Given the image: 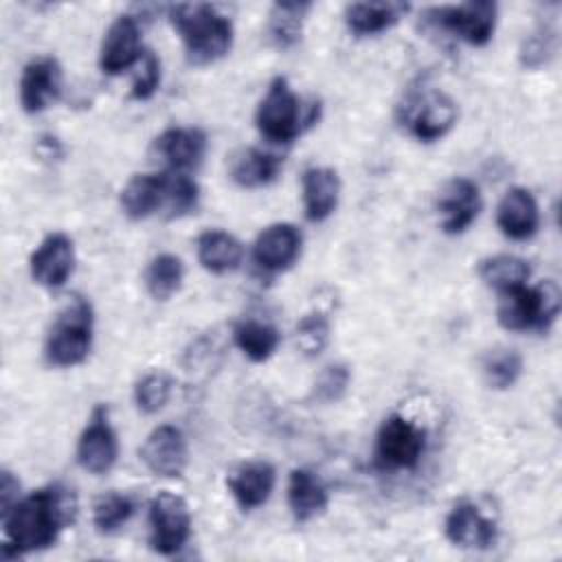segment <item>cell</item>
<instances>
[{
    "instance_id": "2e32d148",
    "label": "cell",
    "mask_w": 562,
    "mask_h": 562,
    "mask_svg": "<svg viewBox=\"0 0 562 562\" xmlns=\"http://www.w3.org/2000/svg\"><path fill=\"white\" fill-rule=\"evenodd\" d=\"M61 94V66L55 57L29 61L20 77V103L29 114L46 110Z\"/></svg>"
},
{
    "instance_id": "4fadbf2b",
    "label": "cell",
    "mask_w": 562,
    "mask_h": 562,
    "mask_svg": "<svg viewBox=\"0 0 562 562\" xmlns=\"http://www.w3.org/2000/svg\"><path fill=\"white\" fill-rule=\"evenodd\" d=\"M437 211L441 215V228L448 235L465 233L481 211L479 184L470 178L448 180L437 198Z\"/></svg>"
},
{
    "instance_id": "f546056e",
    "label": "cell",
    "mask_w": 562,
    "mask_h": 562,
    "mask_svg": "<svg viewBox=\"0 0 562 562\" xmlns=\"http://www.w3.org/2000/svg\"><path fill=\"white\" fill-rule=\"evenodd\" d=\"M182 277H184V268L180 257L171 252H162L149 261L145 272V285L156 301H167L180 290Z\"/></svg>"
},
{
    "instance_id": "f1b7e54d",
    "label": "cell",
    "mask_w": 562,
    "mask_h": 562,
    "mask_svg": "<svg viewBox=\"0 0 562 562\" xmlns=\"http://www.w3.org/2000/svg\"><path fill=\"white\" fill-rule=\"evenodd\" d=\"M233 340L248 360L266 362L279 347V331L268 323L246 318L235 323Z\"/></svg>"
},
{
    "instance_id": "f35d334b",
    "label": "cell",
    "mask_w": 562,
    "mask_h": 562,
    "mask_svg": "<svg viewBox=\"0 0 562 562\" xmlns=\"http://www.w3.org/2000/svg\"><path fill=\"white\" fill-rule=\"evenodd\" d=\"M18 490H20V483L18 479H13V474L9 470H2V476H0V507H2V514L15 505L18 501Z\"/></svg>"
},
{
    "instance_id": "277c9868",
    "label": "cell",
    "mask_w": 562,
    "mask_h": 562,
    "mask_svg": "<svg viewBox=\"0 0 562 562\" xmlns=\"http://www.w3.org/2000/svg\"><path fill=\"white\" fill-rule=\"evenodd\" d=\"M92 305L83 296H72V301L57 314L46 336V360L53 367L81 364L92 347Z\"/></svg>"
},
{
    "instance_id": "9c48e42d",
    "label": "cell",
    "mask_w": 562,
    "mask_h": 562,
    "mask_svg": "<svg viewBox=\"0 0 562 562\" xmlns=\"http://www.w3.org/2000/svg\"><path fill=\"white\" fill-rule=\"evenodd\" d=\"M496 13L498 7L494 2L479 0L450 7H432L426 11V18L472 46H485L494 35Z\"/></svg>"
},
{
    "instance_id": "8992f818",
    "label": "cell",
    "mask_w": 562,
    "mask_h": 562,
    "mask_svg": "<svg viewBox=\"0 0 562 562\" xmlns=\"http://www.w3.org/2000/svg\"><path fill=\"white\" fill-rule=\"evenodd\" d=\"M457 103L441 90L415 92L402 105V125L422 143L443 138L457 123Z\"/></svg>"
},
{
    "instance_id": "44dd1931",
    "label": "cell",
    "mask_w": 562,
    "mask_h": 562,
    "mask_svg": "<svg viewBox=\"0 0 562 562\" xmlns=\"http://www.w3.org/2000/svg\"><path fill=\"white\" fill-rule=\"evenodd\" d=\"M169 173H138L121 191V209L130 220H145L165 209Z\"/></svg>"
},
{
    "instance_id": "5b68a950",
    "label": "cell",
    "mask_w": 562,
    "mask_h": 562,
    "mask_svg": "<svg viewBox=\"0 0 562 562\" xmlns=\"http://www.w3.org/2000/svg\"><path fill=\"white\" fill-rule=\"evenodd\" d=\"M560 312V292L555 283L544 281L536 288L527 283L501 294L496 318L509 331H544Z\"/></svg>"
},
{
    "instance_id": "ac0fdd59",
    "label": "cell",
    "mask_w": 562,
    "mask_h": 562,
    "mask_svg": "<svg viewBox=\"0 0 562 562\" xmlns=\"http://www.w3.org/2000/svg\"><path fill=\"white\" fill-rule=\"evenodd\" d=\"M154 149L171 171L187 173L202 162L206 154V134L200 127H169L156 138Z\"/></svg>"
},
{
    "instance_id": "8d00e7d4",
    "label": "cell",
    "mask_w": 562,
    "mask_h": 562,
    "mask_svg": "<svg viewBox=\"0 0 562 562\" xmlns=\"http://www.w3.org/2000/svg\"><path fill=\"white\" fill-rule=\"evenodd\" d=\"M555 48H558L555 31L551 26H540L525 37L520 46V64L525 68H540L555 55Z\"/></svg>"
},
{
    "instance_id": "30bf717a",
    "label": "cell",
    "mask_w": 562,
    "mask_h": 562,
    "mask_svg": "<svg viewBox=\"0 0 562 562\" xmlns=\"http://www.w3.org/2000/svg\"><path fill=\"white\" fill-rule=\"evenodd\" d=\"M119 459V439L108 417V406L92 408L77 441V463L90 474H105Z\"/></svg>"
},
{
    "instance_id": "9a60e30c",
    "label": "cell",
    "mask_w": 562,
    "mask_h": 562,
    "mask_svg": "<svg viewBox=\"0 0 562 562\" xmlns=\"http://www.w3.org/2000/svg\"><path fill=\"white\" fill-rule=\"evenodd\" d=\"M301 244L303 237L294 224L277 222L257 235L252 244V259L266 272H283L299 259Z\"/></svg>"
},
{
    "instance_id": "5bb4252c",
    "label": "cell",
    "mask_w": 562,
    "mask_h": 562,
    "mask_svg": "<svg viewBox=\"0 0 562 562\" xmlns=\"http://www.w3.org/2000/svg\"><path fill=\"white\" fill-rule=\"evenodd\" d=\"M143 57L140 50V29L134 15H119L110 29L105 31V37L101 42L99 50V68L105 75H119L134 64H138Z\"/></svg>"
},
{
    "instance_id": "6da1fadb",
    "label": "cell",
    "mask_w": 562,
    "mask_h": 562,
    "mask_svg": "<svg viewBox=\"0 0 562 562\" xmlns=\"http://www.w3.org/2000/svg\"><path fill=\"white\" fill-rule=\"evenodd\" d=\"M77 514V498L72 490L55 483L33 494L18 498L13 507L2 514L7 542L2 555L18 558L31 551L50 547L61 529H66Z\"/></svg>"
},
{
    "instance_id": "cb8c5ba5",
    "label": "cell",
    "mask_w": 562,
    "mask_h": 562,
    "mask_svg": "<svg viewBox=\"0 0 562 562\" xmlns=\"http://www.w3.org/2000/svg\"><path fill=\"white\" fill-rule=\"evenodd\" d=\"M327 490L323 485V481L303 468H296L290 472V481H288V505L292 516L299 522H307L314 516L323 514L327 507Z\"/></svg>"
},
{
    "instance_id": "8fae6325",
    "label": "cell",
    "mask_w": 562,
    "mask_h": 562,
    "mask_svg": "<svg viewBox=\"0 0 562 562\" xmlns=\"http://www.w3.org/2000/svg\"><path fill=\"white\" fill-rule=\"evenodd\" d=\"M138 454L151 474L165 479L180 476L189 463L187 439L180 428L169 424L154 428L140 446Z\"/></svg>"
},
{
    "instance_id": "d6a6232c",
    "label": "cell",
    "mask_w": 562,
    "mask_h": 562,
    "mask_svg": "<svg viewBox=\"0 0 562 562\" xmlns=\"http://www.w3.org/2000/svg\"><path fill=\"white\" fill-rule=\"evenodd\" d=\"M294 340L296 347L303 356L316 358L323 353V349L329 342V318L321 312H310L305 314L294 329Z\"/></svg>"
},
{
    "instance_id": "d6986e66",
    "label": "cell",
    "mask_w": 562,
    "mask_h": 562,
    "mask_svg": "<svg viewBox=\"0 0 562 562\" xmlns=\"http://www.w3.org/2000/svg\"><path fill=\"white\" fill-rule=\"evenodd\" d=\"M496 224L501 233L509 239L522 241L533 237L540 226V211L531 191L522 187H512L498 202Z\"/></svg>"
},
{
    "instance_id": "7a4b0ae2",
    "label": "cell",
    "mask_w": 562,
    "mask_h": 562,
    "mask_svg": "<svg viewBox=\"0 0 562 562\" xmlns=\"http://www.w3.org/2000/svg\"><path fill=\"white\" fill-rule=\"evenodd\" d=\"M169 20L180 33L187 59L195 66L222 59L233 44V24L211 4H173Z\"/></svg>"
},
{
    "instance_id": "484cf974",
    "label": "cell",
    "mask_w": 562,
    "mask_h": 562,
    "mask_svg": "<svg viewBox=\"0 0 562 562\" xmlns=\"http://www.w3.org/2000/svg\"><path fill=\"white\" fill-rule=\"evenodd\" d=\"M406 11V2H353L345 9V22L356 35H375L391 29Z\"/></svg>"
},
{
    "instance_id": "d4e9b609",
    "label": "cell",
    "mask_w": 562,
    "mask_h": 562,
    "mask_svg": "<svg viewBox=\"0 0 562 562\" xmlns=\"http://www.w3.org/2000/svg\"><path fill=\"white\" fill-rule=\"evenodd\" d=\"M198 259L204 270L213 274H226L239 268L244 259V246L226 231H204L198 237Z\"/></svg>"
},
{
    "instance_id": "ba28073f",
    "label": "cell",
    "mask_w": 562,
    "mask_h": 562,
    "mask_svg": "<svg viewBox=\"0 0 562 562\" xmlns=\"http://www.w3.org/2000/svg\"><path fill=\"white\" fill-rule=\"evenodd\" d=\"M191 536V512L182 496L160 492L149 503V544L160 555L178 553Z\"/></svg>"
},
{
    "instance_id": "1f68e13d",
    "label": "cell",
    "mask_w": 562,
    "mask_h": 562,
    "mask_svg": "<svg viewBox=\"0 0 562 562\" xmlns=\"http://www.w3.org/2000/svg\"><path fill=\"white\" fill-rule=\"evenodd\" d=\"M134 514V501L119 492H108L97 498L92 507V520L97 531L114 533L119 531Z\"/></svg>"
},
{
    "instance_id": "52a82bcc",
    "label": "cell",
    "mask_w": 562,
    "mask_h": 562,
    "mask_svg": "<svg viewBox=\"0 0 562 562\" xmlns=\"http://www.w3.org/2000/svg\"><path fill=\"white\" fill-rule=\"evenodd\" d=\"M426 448V432L408 417L393 413L389 415L375 437V457L382 468L411 470L419 463Z\"/></svg>"
},
{
    "instance_id": "3957f363",
    "label": "cell",
    "mask_w": 562,
    "mask_h": 562,
    "mask_svg": "<svg viewBox=\"0 0 562 562\" xmlns=\"http://www.w3.org/2000/svg\"><path fill=\"white\" fill-rule=\"evenodd\" d=\"M316 112L318 103H312L307 112H303L301 99L292 92L288 79L274 77L259 101L255 121L263 138L277 145H288L303 132V125L314 123Z\"/></svg>"
},
{
    "instance_id": "e575fe53",
    "label": "cell",
    "mask_w": 562,
    "mask_h": 562,
    "mask_svg": "<svg viewBox=\"0 0 562 562\" xmlns=\"http://www.w3.org/2000/svg\"><path fill=\"white\" fill-rule=\"evenodd\" d=\"M349 380H351V371L347 364L342 362H331L327 364L314 380L310 400L318 402V404H331L338 402L347 389H349Z\"/></svg>"
},
{
    "instance_id": "603a6c76",
    "label": "cell",
    "mask_w": 562,
    "mask_h": 562,
    "mask_svg": "<svg viewBox=\"0 0 562 562\" xmlns=\"http://www.w3.org/2000/svg\"><path fill=\"white\" fill-rule=\"evenodd\" d=\"M283 160L259 147H241L228 160V176L244 189L266 187L277 180Z\"/></svg>"
},
{
    "instance_id": "7402d4cb",
    "label": "cell",
    "mask_w": 562,
    "mask_h": 562,
    "mask_svg": "<svg viewBox=\"0 0 562 562\" xmlns=\"http://www.w3.org/2000/svg\"><path fill=\"white\" fill-rule=\"evenodd\" d=\"M303 209L310 222L327 220L340 198V178L331 167H310L303 171Z\"/></svg>"
},
{
    "instance_id": "d590c367",
    "label": "cell",
    "mask_w": 562,
    "mask_h": 562,
    "mask_svg": "<svg viewBox=\"0 0 562 562\" xmlns=\"http://www.w3.org/2000/svg\"><path fill=\"white\" fill-rule=\"evenodd\" d=\"M198 198H200L198 182L189 173H182V171L169 173L167 202H165L167 217L187 215L189 211H193L198 206Z\"/></svg>"
},
{
    "instance_id": "ffe728a7",
    "label": "cell",
    "mask_w": 562,
    "mask_h": 562,
    "mask_svg": "<svg viewBox=\"0 0 562 562\" xmlns=\"http://www.w3.org/2000/svg\"><path fill=\"white\" fill-rule=\"evenodd\" d=\"M274 481L277 474L268 461H246L228 474L226 487L241 509H255L270 498Z\"/></svg>"
},
{
    "instance_id": "7c38bea8",
    "label": "cell",
    "mask_w": 562,
    "mask_h": 562,
    "mask_svg": "<svg viewBox=\"0 0 562 562\" xmlns=\"http://www.w3.org/2000/svg\"><path fill=\"white\" fill-rule=\"evenodd\" d=\"M31 277L48 290L61 288L75 270V246L66 233L46 235L29 259Z\"/></svg>"
},
{
    "instance_id": "74e56055",
    "label": "cell",
    "mask_w": 562,
    "mask_h": 562,
    "mask_svg": "<svg viewBox=\"0 0 562 562\" xmlns=\"http://www.w3.org/2000/svg\"><path fill=\"white\" fill-rule=\"evenodd\" d=\"M158 86H160V59L151 50H145L132 81V99L145 101L158 90Z\"/></svg>"
},
{
    "instance_id": "4dcf8cb0",
    "label": "cell",
    "mask_w": 562,
    "mask_h": 562,
    "mask_svg": "<svg viewBox=\"0 0 562 562\" xmlns=\"http://www.w3.org/2000/svg\"><path fill=\"white\" fill-rule=\"evenodd\" d=\"M483 378L487 382V386L496 389V391H505L509 386H514L522 373V358L516 349H507V347H498L485 353L483 362Z\"/></svg>"
},
{
    "instance_id": "83f0119b",
    "label": "cell",
    "mask_w": 562,
    "mask_h": 562,
    "mask_svg": "<svg viewBox=\"0 0 562 562\" xmlns=\"http://www.w3.org/2000/svg\"><path fill=\"white\" fill-rule=\"evenodd\" d=\"M312 4L310 2H277L270 11V22H268V35L272 44L281 50L292 48L299 44L301 33H303V22L305 15L310 13Z\"/></svg>"
},
{
    "instance_id": "836d02e7",
    "label": "cell",
    "mask_w": 562,
    "mask_h": 562,
    "mask_svg": "<svg viewBox=\"0 0 562 562\" xmlns=\"http://www.w3.org/2000/svg\"><path fill=\"white\" fill-rule=\"evenodd\" d=\"M171 397V378L160 371H151L143 375L134 386V402L138 411L154 415L165 408Z\"/></svg>"
},
{
    "instance_id": "4316f807",
    "label": "cell",
    "mask_w": 562,
    "mask_h": 562,
    "mask_svg": "<svg viewBox=\"0 0 562 562\" xmlns=\"http://www.w3.org/2000/svg\"><path fill=\"white\" fill-rule=\"evenodd\" d=\"M529 274H531L529 263L516 255H494V257L479 261L481 281L487 288L496 290L498 294L525 285Z\"/></svg>"
},
{
    "instance_id": "e0dca14e",
    "label": "cell",
    "mask_w": 562,
    "mask_h": 562,
    "mask_svg": "<svg viewBox=\"0 0 562 562\" xmlns=\"http://www.w3.org/2000/svg\"><path fill=\"white\" fill-rule=\"evenodd\" d=\"M443 531L461 549H490L498 536L496 522L470 501H461L448 512Z\"/></svg>"
}]
</instances>
